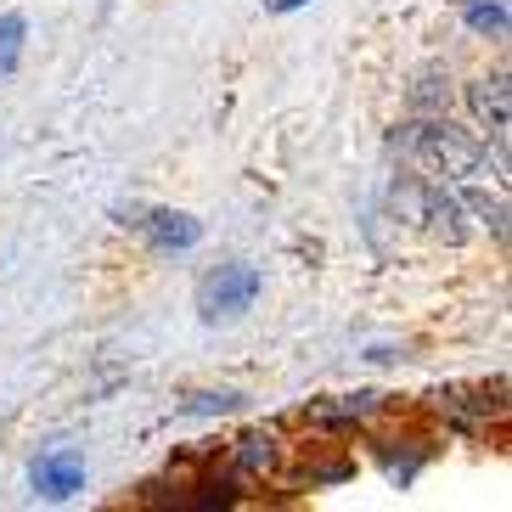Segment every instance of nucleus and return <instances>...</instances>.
<instances>
[{
  "label": "nucleus",
  "instance_id": "f257e3e1",
  "mask_svg": "<svg viewBox=\"0 0 512 512\" xmlns=\"http://www.w3.org/2000/svg\"><path fill=\"white\" fill-rule=\"evenodd\" d=\"M394 147L406 152L422 175H445V181H479V175H490L484 147L479 141H467L462 130H451V119H411V124H400Z\"/></svg>",
  "mask_w": 512,
  "mask_h": 512
},
{
  "label": "nucleus",
  "instance_id": "9b49d317",
  "mask_svg": "<svg viewBox=\"0 0 512 512\" xmlns=\"http://www.w3.org/2000/svg\"><path fill=\"white\" fill-rule=\"evenodd\" d=\"M23 34H29L23 12H6V17H0V74L17 62V51H23Z\"/></svg>",
  "mask_w": 512,
  "mask_h": 512
},
{
  "label": "nucleus",
  "instance_id": "ddd939ff",
  "mask_svg": "<svg viewBox=\"0 0 512 512\" xmlns=\"http://www.w3.org/2000/svg\"><path fill=\"white\" fill-rule=\"evenodd\" d=\"M265 6H271V12H299L304 0H265Z\"/></svg>",
  "mask_w": 512,
  "mask_h": 512
},
{
  "label": "nucleus",
  "instance_id": "1a4fd4ad",
  "mask_svg": "<svg viewBox=\"0 0 512 512\" xmlns=\"http://www.w3.org/2000/svg\"><path fill=\"white\" fill-rule=\"evenodd\" d=\"M462 17H467V29L473 34H496V40L512 29L507 0H462Z\"/></svg>",
  "mask_w": 512,
  "mask_h": 512
},
{
  "label": "nucleus",
  "instance_id": "0eeeda50",
  "mask_svg": "<svg viewBox=\"0 0 512 512\" xmlns=\"http://www.w3.org/2000/svg\"><path fill=\"white\" fill-rule=\"evenodd\" d=\"M231 462H237V473H248V479L271 473V467H276V439L271 434H242L237 451H231Z\"/></svg>",
  "mask_w": 512,
  "mask_h": 512
},
{
  "label": "nucleus",
  "instance_id": "7ed1b4c3",
  "mask_svg": "<svg viewBox=\"0 0 512 512\" xmlns=\"http://www.w3.org/2000/svg\"><path fill=\"white\" fill-rule=\"evenodd\" d=\"M254 299H259V271L254 265H220V271H209L203 287H197V310H203V321H231V316H242Z\"/></svg>",
  "mask_w": 512,
  "mask_h": 512
},
{
  "label": "nucleus",
  "instance_id": "f03ea898",
  "mask_svg": "<svg viewBox=\"0 0 512 512\" xmlns=\"http://www.w3.org/2000/svg\"><path fill=\"white\" fill-rule=\"evenodd\" d=\"M394 209L406 214V220H417V226H428L434 237L445 242H462V226H456V214H462V203H456L445 186L422 181V175H411V181L394 186Z\"/></svg>",
  "mask_w": 512,
  "mask_h": 512
},
{
  "label": "nucleus",
  "instance_id": "6e6552de",
  "mask_svg": "<svg viewBox=\"0 0 512 512\" xmlns=\"http://www.w3.org/2000/svg\"><path fill=\"white\" fill-rule=\"evenodd\" d=\"M383 406V394H344L338 406H316L310 411V422H321V428H338V422H361V417H372V411Z\"/></svg>",
  "mask_w": 512,
  "mask_h": 512
},
{
  "label": "nucleus",
  "instance_id": "39448f33",
  "mask_svg": "<svg viewBox=\"0 0 512 512\" xmlns=\"http://www.w3.org/2000/svg\"><path fill=\"white\" fill-rule=\"evenodd\" d=\"M29 484H34V496H46V501L79 496V490H85V456L79 451H46L29 467Z\"/></svg>",
  "mask_w": 512,
  "mask_h": 512
},
{
  "label": "nucleus",
  "instance_id": "423d86ee",
  "mask_svg": "<svg viewBox=\"0 0 512 512\" xmlns=\"http://www.w3.org/2000/svg\"><path fill=\"white\" fill-rule=\"evenodd\" d=\"M507 102H512L507 74H490V79H479V85H473V113H479V124L490 130V141H496V164L501 169H507V130H512Z\"/></svg>",
  "mask_w": 512,
  "mask_h": 512
},
{
  "label": "nucleus",
  "instance_id": "9d476101",
  "mask_svg": "<svg viewBox=\"0 0 512 512\" xmlns=\"http://www.w3.org/2000/svg\"><path fill=\"white\" fill-rule=\"evenodd\" d=\"M462 209H473L484 220V226L496 231V237H507V197H490V192H479V186H467L462 197H456Z\"/></svg>",
  "mask_w": 512,
  "mask_h": 512
},
{
  "label": "nucleus",
  "instance_id": "20e7f679",
  "mask_svg": "<svg viewBox=\"0 0 512 512\" xmlns=\"http://www.w3.org/2000/svg\"><path fill=\"white\" fill-rule=\"evenodd\" d=\"M124 226H136L158 254H186V248L203 242V226L181 209H136V214H124Z\"/></svg>",
  "mask_w": 512,
  "mask_h": 512
},
{
  "label": "nucleus",
  "instance_id": "f8f14e48",
  "mask_svg": "<svg viewBox=\"0 0 512 512\" xmlns=\"http://www.w3.org/2000/svg\"><path fill=\"white\" fill-rule=\"evenodd\" d=\"M242 394L237 389H220V394H186V411H237Z\"/></svg>",
  "mask_w": 512,
  "mask_h": 512
}]
</instances>
